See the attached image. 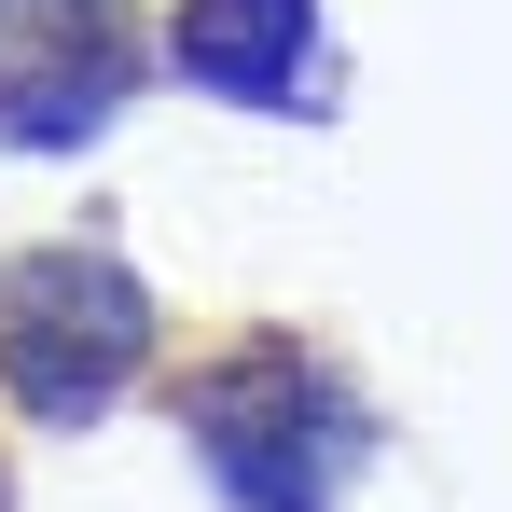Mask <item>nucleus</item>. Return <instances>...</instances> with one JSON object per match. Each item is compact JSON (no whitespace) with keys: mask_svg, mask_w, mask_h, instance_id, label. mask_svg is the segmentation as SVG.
I'll list each match as a JSON object with an SVG mask.
<instances>
[{"mask_svg":"<svg viewBox=\"0 0 512 512\" xmlns=\"http://www.w3.org/2000/svg\"><path fill=\"white\" fill-rule=\"evenodd\" d=\"M180 429H194L208 485L236 512H333V471L374 443V416L346 402V374L305 360L291 333H250V346H222V360H194Z\"/></svg>","mask_w":512,"mask_h":512,"instance_id":"f257e3e1","label":"nucleus"},{"mask_svg":"<svg viewBox=\"0 0 512 512\" xmlns=\"http://www.w3.org/2000/svg\"><path fill=\"white\" fill-rule=\"evenodd\" d=\"M153 360V291L111 250H28L0 263V388L28 416H97Z\"/></svg>","mask_w":512,"mask_h":512,"instance_id":"f03ea898","label":"nucleus"},{"mask_svg":"<svg viewBox=\"0 0 512 512\" xmlns=\"http://www.w3.org/2000/svg\"><path fill=\"white\" fill-rule=\"evenodd\" d=\"M139 84V14L125 0H0V139L14 153H84Z\"/></svg>","mask_w":512,"mask_h":512,"instance_id":"7ed1b4c3","label":"nucleus"},{"mask_svg":"<svg viewBox=\"0 0 512 512\" xmlns=\"http://www.w3.org/2000/svg\"><path fill=\"white\" fill-rule=\"evenodd\" d=\"M167 56H180V84H208V97H250V111H291V97H319V0H180V28H167Z\"/></svg>","mask_w":512,"mask_h":512,"instance_id":"20e7f679","label":"nucleus"}]
</instances>
